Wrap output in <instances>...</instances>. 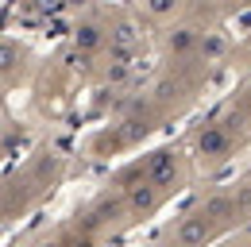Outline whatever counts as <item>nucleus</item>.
<instances>
[{
  "label": "nucleus",
  "instance_id": "14",
  "mask_svg": "<svg viewBox=\"0 0 251 247\" xmlns=\"http://www.w3.org/2000/svg\"><path fill=\"white\" fill-rule=\"evenodd\" d=\"M251 0H232V8H248Z\"/></svg>",
  "mask_w": 251,
  "mask_h": 247
},
{
  "label": "nucleus",
  "instance_id": "15",
  "mask_svg": "<svg viewBox=\"0 0 251 247\" xmlns=\"http://www.w3.org/2000/svg\"><path fill=\"white\" fill-rule=\"evenodd\" d=\"M62 4H77V8H81V4H89V0H62Z\"/></svg>",
  "mask_w": 251,
  "mask_h": 247
},
{
  "label": "nucleus",
  "instance_id": "11",
  "mask_svg": "<svg viewBox=\"0 0 251 247\" xmlns=\"http://www.w3.org/2000/svg\"><path fill=\"white\" fill-rule=\"evenodd\" d=\"M66 247H100V236L97 232H85V228H74L70 236H62Z\"/></svg>",
  "mask_w": 251,
  "mask_h": 247
},
{
  "label": "nucleus",
  "instance_id": "13",
  "mask_svg": "<svg viewBox=\"0 0 251 247\" xmlns=\"http://www.w3.org/2000/svg\"><path fill=\"white\" fill-rule=\"evenodd\" d=\"M39 247H66V244H62V240H43Z\"/></svg>",
  "mask_w": 251,
  "mask_h": 247
},
{
  "label": "nucleus",
  "instance_id": "8",
  "mask_svg": "<svg viewBox=\"0 0 251 247\" xmlns=\"http://www.w3.org/2000/svg\"><path fill=\"white\" fill-rule=\"evenodd\" d=\"M100 43H104V27H100L97 20H81V24L74 27V47H77L81 54H93Z\"/></svg>",
  "mask_w": 251,
  "mask_h": 247
},
{
  "label": "nucleus",
  "instance_id": "4",
  "mask_svg": "<svg viewBox=\"0 0 251 247\" xmlns=\"http://www.w3.org/2000/svg\"><path fill=\"white\" fill-rule=\"evenodd\" d=\"M217 236H220V228H217V224H213L205 213H201V209L186 213L178 224H174V232H170L174 247H209Z\"/></svg>",
  "mask_w": 251,
  "mask_h": 247
},
{
  "label": "nucleus",
  "instance_id": "5",
  "mask_svg": "<svg viewBox=\"0 0 251 247\" xmlns=\"http://www.w3.org/2000/svg\"><path fill=\"white\" fill-rule=\"evenodd\" d=\"M124 220V197H120V189L116 193H104V197H97L93 205L81 213V220H77V228H85V232H108L112 224H120Z\"/></svg>",
  "mask_w": 251,
  "mask_h": 247
},
{
  "label": "nucleus",
  "instance_id": "9",
  "mask_svg": "<svg viewBox=\"0 0 251 247\" xmlns=\"http://www.w3.org/2000/svg\"><path fill=\"white\" fill-rule=\"evenodd\" d=\"M166 47H170L178 58H186V54H193V50H197V31H193V27H170Z\"/></svg>",
  "mask_w": 251,
  "mask_h": 247
},
{
  "label": "nucleus",
  "instance_id": "18",
  "mask_svg": "<svg viewBox=\"0 0 251 247\" xmlns=\"http://www.w3.org/2000/svg\"><path fill=\"white\" fill-rule=\"evenodd\" d=\"M244 247H251V244H244Z\"/></svg>",
  "mask_w": 251,
  "mask_h": 247
},
{
  "label": "nucleus",
  "instance_id": "7",
  "mask_svg": "<svg viewBox=\"0 0 251 247\" xmlns=\"http://www.w3.org/2000/svg\"><path fill=\"white\" fill-rule=\"evenodd\" d=\"M31 66V54L16 39H0V81H20Z\"/></svg>",
  "mask_w": 251,
  "mask_h": 247
},
{
  "label": "nucleus",
  "instance_id": "3",
  "mask_svg": "<svg viewBox=\"0 0 251 247\" xmlns=\"http://www.w3.org/2000/svg\"><path fill=\"white\" fill-rule=\"evenodd\" d=\"M120 197H124V224H143L166 205V193L155 189L151 182H143V178L131 182L127 189H120Z\"/></svg>",
  "mask_w": 251,
  "mask_h": 247
},
{
  "label": "nucleus",
  "instance_id": "16",
  "mask_svg": "<svg viewBox=\"0 0 251 247\" xmlns=\"http://www.w3.org/2000/svg\"><path fill=\"white\" fill-rule=\"evenodd\" d=\"M248 104H251V89H248Z\"/></svg>",
  "mask_w": 251,
  "mask_h": 247
},
{
  "label": "nucleus",
  "instance_id": "1",
  "mask_svg": "<svg viewBox=\"0 0 251 247\" xmlns=\"http://www.w3.org/2000/svg\"><path fill=\"white\" fill-rule=\"evenodd\" d=\"M139 178L170 197L174 189H182V182H186V151L174 147V143L155 147L147 158H139Z\"/></svg>",
  "mask_w": 251,
  "mask_h": 247
},
{
  "label": "nucleus",
  "instance_id": "17",
  "mask_svg": "<svg viewBox=\"0 0 251 247\" xmlns=\"http://www.w3.org/2000/svg\"><path fill=\"white\" fill-rule=\"evenodd\" d=\"M0 154H4V147H0Z\"/></svg>",
  "mask_w": 251,
  "mask_h": 247
},
{
  "label": "nucleus",
  "instance_id": "2",
  "mask_svg": "<svg viewBox=\"0 0 251 247\" xmlns=\"http://www.w3.org/2000/svg\"><path fill=\"white\" fill-rule=\"evenodd\" d=\"M240 147V139H236V131L228 127V124H201L197 131H193V158L205 166V170H217L224 162H232V154Z\"/></svg>",
  "mask_w": 251,
  "mask_h": 247
},
{
  "label": "nucleus",
  "instance_id": "10",
  "mask_svg": "<svg viewBox=\"0 0 251 247\" xmlns=\"http://www.w3.org/2000/svg\"><path fill=\"white\" fill-rule=\"evenodd\" d=\"M131 139H127V131L116 124V127H108V131H100L97 135V143H93V154L97 158H104V151H120V147H127Z\"/></svg>",
  "mask_w": 251,
  "mask_h": 247
},
{
  "label": "nucleus",
  "instance_id": "12",
  "mask_svg": "<svg viewBox=\"0 0 251 247\" xmlns=\"http://www.w3.org/2000/svg\"><path fill=\"white\" fill-rule=\"evenodd\" d=\"M143 8L155 16V20H170L178 12V0H143Z\"/></svg>",
  "mask_w": 251,
  "mask_h": 247
},
{
  "label": "nucleus",
  "instance_id": "6",
  "mask_svg": "<svg viewBox=\"0 0 251 247\" xmlns=\"http://www.w3.org/2000/svg\"><path fill=\"white\" fill-rule=\"evenodd\" d=\"M201 213L209 216V220L217 224L220 232H224V228H232V224L240 220V209H236V193H232V189H217V193H209V197L201 201Z\"/></svg>",
  "mask_w": 251,
  "mask_h": 247
}]
</instances>
